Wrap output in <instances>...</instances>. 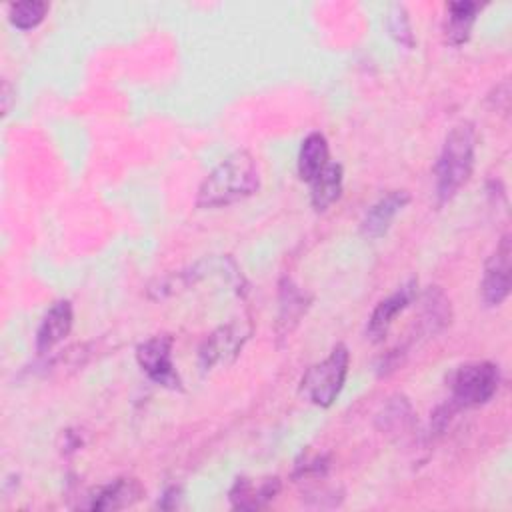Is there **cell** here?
I'll return each mask as SVG.
<instances>
[{
    "mask_svg": "<svg viewBox=\"0 0 512 512\" xmlns=\"http://www.w3.org/2000/svg\"><path fill=\"white\" fill-rule=\"evenodd\" d=\"M260 188V170L248 150L226 156L200 184L196 194L198 208H220L240 202Z\"/></svg>",
    "mask_w": 512,
    "mask_h": 512,
    "instance_id": "cell-1",
    "label": "cell"
},
{
    "mask_svg": "<svg viewBox=\"0 0 512 512\" xmlns=\"http://www.w3.org/2000/svg\"><path fill=\"white\" fill-rule=\"evenodd\" d=\"M476 154V130L470 122L456 124L444 138L434 176L436 196L444 204L456 196V192L468 182L474 168Z\"/></svg>",
    "mask_w": 512,
    "mask_h": 512,
    "instance_id": "cell-2",
    "label": "cell"
},
{
    "mask_svg": "<svg viewBox=\"0 0 512 512\" xmlns=\"http://www.w3.org/2000/svg\"><path fill=\"white\" fill-rule=\"evenodd\" d=\"M350 354L344 344H336L328 358L310 366L300 380V394L314 406L328 408L340 394L348 374Z\"/></svg>",
    "mask_w": 512,
    "mask_h": 512,
    "instance_id": "cell-3",
    "label": "cell"
},
{
    "mask_svg": "<svg viewBox=\"0 0 512 512\" xmlns=\"http://www.w3.org/2000/svg\"><path fill=\"white\" fill-rule=\"evenodd\" d=\"M500 370L492 362H468L450 376L452 404L458 408H476L486 404L498 390Z\"/></svg>",
    "mask_w": 512,
    "mask_h": 512,
    "instance_id": "cell-4",
    "label": "cell"
},
{
    "mask_svg": "<svg viewBox=\"0 0 512 512\" xmlns=\"http://www.w3.org/2000/svg\"><path fill=\"white\" fill-rule=\"evenodd\" d=\"M510 256H512L510 234H504L496 250L492 252V256L486 260L482 282H480V298L488 308L500 306L510 294V270H512Z\"/></svg>",
    "mask_w": 512,
    "mask_h": 512,
    "instance_id": "cell-5",
    "label": "cell"
},
{
    "mask_svg": "<svg viewBox=\"0 0 512 512\" xmlns=\"http://www.w3.org/2000/svg\"><path fill=\"white\" fill-rule=\"evenodd\" d=\"M136 360L146 376L166 388H180V376L172 362V338L168 334L152 336L136 348Z\"/></svg>",
    "mask_w": 512,
    "mask_h": 512,
    "instance_id": "cell-6",
    "label": "cell"
},
{
    "mask_svg": "<svg viewBox=\"0 0 512 512\" xmlns=\"http://www.w3.org/2000/svg\"><path fill=\"white\" fill-rule=\"evenodd\" d=\"M246 338L248 330H242L240 324H226L214 330L200 346L198 356L202 370H210L216 364H230L232 360H236Z\"/></svg>",
    "mask_w": 512,
    "mask_h": 512,
    "instance_id": "cell-7",
    "label": "cell"
},
{
    "mask_svg": "<svg viewBox=\"0 0 512 512\" xmlns=\"http://www.w3.org/2000/svg\"><path fill=\"white\" fill-rule=\"evenodd\" d=\"M418 288V280H408L402 284L396 292H392L388 298L378 302V306L372 310V316L366 324V338L370 342H380L388 334L394 318L414 300Z\"/></svg>",
    "mask_w": 512,
    "mask_h": 512,
    "instance_id": "cell-8",
    "label": "cell"
},
{
    "mask_svg": "<svg viewBox=\"0 0 512 512\" xmlns=\"http://www.w3.org/2000/svg\"><path fill=\"white\" fill-rule=\"evenodd\" d=\"M142 494L144 488L136 478H116L108 484L94 488L86 496L88 502L82 506L90 510H122L136 504Z\"/></svg>",
    "mask_w": 512,
    "mask_h": 512,
    "instance_id": "cell-9",
    "label": "cell"
},
{
    "mask_svg": "<svg viewBox=\"0 0 512 512\" xmlns=\"http://www.w3.org/2000/svg\"><path fill=\"white\" fill-rule=\"evenodd\" d=\"M408 200L410 196L406 190H392L386 196H382L378 202H374L360 222L362 236L370 240L382 238L388 232L396 214L408 204Z\"/></svg>",
    "mask_w": 512,
    "mask_h": 512,
    "instance_id": "cell-10",
    "label": "cell"
},
{
    "mask_svg": "<svg viewBox=\"0 0 512 512\" xmlns=\"http://www.w3.org/2000/svg\"><path fill=\"white\" fill-rule=\"evenodd\" d=\"M74 312L72 304L68 300H58L48 308V312L42 316V322L36 330V350L40 354L52 350L56 344H60L72 330Z\"/></svg>",
    "mask_w": 512,
    "mask_h": 512,
    "instance_id": "cell-11",
    "label": "cell"
},
{
    "mask_svg": "<svg viewBox=\"0 0 512 512\" xmlns=\"http://www.w3.org/2000/svg\"><path fill=\"white\" fill-rule=\"evenodd\" d=\"M280 492V480L276 476L264 480L238 478L230 488V504L240 510H256L266 506Z\"/></svg>",
    "mask_w": 512,
    "mask_h": 512,
    "instance_id": "cell-12",
    "label": "cell"
},
{
    "mask_svg": "<svg viewBox=\"0 0 512 512\" xmlns=\"http://www.w3.org/2000/svg\"><path fill=\"white\" fill-rule=\"evenodd\" d=\"M480 4L478 2H450L446 6V26H444V34H446V42L452 46H462L464 42H468L472 26L476 22V16L480 12Z\"/></svg>",
    "mask_w": 512,
    "mask_h": 512,
    "instance_id": "cell-13",
    "label": "cell"
},
{
    "mask_svg": "<svg viewBox=\"0 0 512 512\" xmlns=\"http://www.w3.org/2000/svg\"><path fill=\"white\" fill-rule=\"evenodd\" d=\"M450 300L438 286H430L422 296L420 312V330L426 336H432L450 324Z\"/></svg>",
    "mask_w": 512,
    "mask_h": 512,
    "instance_id": "cell-14",
    "label": "cell"
},
{
    "mask_svg": "<svg viewBox=\"0 0 512 512\" xmlns=\"http://www.w3.org/2000/svg\"><path fill=\"white\" fill-rule=\"evenodd\" d=\"M328 142L324 134L312 132L302 140L298 152V174L304 182H312L328 166Z\"/></svg>",
    "mask_w": 512,
    "mask_h": 512,
    "instance_id": "cell-15",
    "label": "cell"
},
{
    "mask_svg": "<svg viewBox=\"0 0 512 512\" xmlns=\"http://www.w3.org/2000/svg\"><path fill=\"white\" fill-rule=\"evenodd\" d=\"M342 194V166L328 162V166L310 182V200L314 210H328Z\"/></svg>",
    "mask_w": 512,
    "mask_h": 512,
    "instance_id": "cell-16",
    "label": "cell"
},
{
    "mask_svg": "<svg viewBox=\"0 0 512 512\" xmlns=\"http://www.w3.org/2000/svg\"><path fill=\"white\" fill-rule=\"evenodd\" d=\"M308 308V296L298 290V286L284 278L280 284V316H278V328L280 334H290L292 328L298 324L302 314Z\"/></svg>",
    "mask_w": 512,
    "mask_h": 512,
    "instance_id": "cell-17",
    "label": "cell"
},
{
    "mask_svg": "<svg viewBox=\"0 0 512 512\" xmlns=\"http://www.w3.org/2000/svg\"><path fill=\"white\" fill-rule=\"evenodd\" d=\"M46 12H48L46 2H38V0L18 2L8 8V20L18 30H32L44 20Z\"/></svg>",
    "mask_w": 512,
    "mask_h": 512,
    "instance_id": "cell-18",
    "label": "cell"
},
{
    "mask_svg": "<svg viewBox=\"0 0 512 512\" xmlns=\"http://www.w3.org/2000/svg\"><path fill=\"white\" fill-rule=\"evenodd\" d=\"M382 418V428L390 430V432H398V430H408L414 422V412L408 404L406 398H394L388 408L384 410Z\"/></svg>",
    "mask_w": 512,
    "mask_h": 512,
    "instance_id": "cell-19",
    "label": "cell"
},
{
    "mask_svg": "<svg viewBox=\"0 0 512 512\" xmlns=\"http://www.w3.org/2000/svg\"><path fill=\"white\" fill-rule=\"evenodd\" d=\"M388 32L392 34V38L406 46V48H412L414 44V36H412V28H410V20H408V14L404 10V6H394L388 14Z\"/></svg>",
    "mask_w": 512,
    "mask_h": 512,
    "instance_id": "cell-20",
    "label": "cell"
}]
</instances>
